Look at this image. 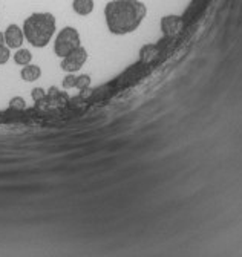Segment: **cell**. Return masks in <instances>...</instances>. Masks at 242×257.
Segmentation results:
<instances>
[{
  "label": "cell",
  "instance_id": "cell-7",
  "mask_svg": "<svg viewBox=\"0 0 242 257\" xmlns=\"http://www.w3.org/2000/svg\"><path fill=\"white\" fill-rule=\"evenodd\" d=\"M20 75H22V78L25 81H36V80L40 78L42 69L39 66H36V64H26V66L22 69Z\"/></svg>",
  "mask_w": 242,
  "mask_h": 257
},
{
  "label": "cell",
  "instance_id": "cell-15",
  "mask_svg": "<svg viewBox=\"0 0 242 257\" xmlns=\"http://www.w3.org/2000/svg\"><path fill=\"white\" fill-rule=\"evenodd\" d=\"M4 45H5V34L0 32V46H4Z\"/></svg>",
  "mask_w": 242,
  "mask_h": 257
},
{
  "label": "cell",
  "instance_id": "cell-8",
  "mask_svg": "<svg viewBox=\"0 0 242 257\" xmlns=\"http://www.w3.org/2000/svg\"><path fill=\"white\" fill-rule=\"evenodd\" d=\"M31 60H33V55L28 49H19L14 55V61L20 64V66H26V64L31 63Z\"/></svg>",
  "mask_w": 242,
  "mask_h": 257
},
{
  "label": "cell",
  "instance_id": "cell-10",
  "mask_svg": "<svg viewBox=\"0 0 242 257\" xmlns=\"http://www.w3.org/2000/svg\"><path fill=\"white\" fill-rule=\"evenodd\" d=\"M90 86V77L89 75H78L75 81V87L80 90H86Z\"/></svg>",
  "mask_w": 242,
  "mask_h": 257
},
{
  "label": "cell",
  "instance_id": "cell-14",
  "mask_svg": "<svg viewBox=\"0 0 242 257\" xmlns=\"http://www.w3.org/2000/svg\"><path fill=\"white\" fill-rule=\"evenodd\" d=\"M75 81H77V77L68 75V77L63 80V87H65V89H72V87H75Z\"/></svg>",
  "mask_w": 242,
  "mask_h": 257
},
{
  "label": "cell",
  "instance_id": "cell-4",
  "mask_svg": "<svg viewBox=\"0 0 242 257\" xmlns=\"http://www.w3.org/2000/svg\"><path fill=\"white\" fill-rule=\"evenodd\" d=\"M86 60H87L86 49L81 48V46H78L74 51H71L66 57L62 58V64H60V66H62L63 71L72 74V72H77L78 69L83 68V64L86 63Z\"/></svg>",
  "mask_w": 242,
  "mask_h": 257
},
{
  "label": "cell",
  "instance_id": "cell-5",
  "mask_svg": "<svg viewBox=\"0 0 242 257\" xmlns=\"http://www.w3.org/2000/svg\"><path fill=\"white\" fill-rule=\"evenodd\" d=\"M4 34H5V45L8 48H13V49L20 48L23 40H25L23 29H20L17 25H10Z\"/></svg>",
  "mask_w": 242,
  "mask_h": 257
},
{
  "label": "cell",
  "instance_id": "cell-11",
  "mask_svg": "<svg viewBox=\"0 0 242 257\" xmlns=\"http://www.w3.org/2000/svg\"><path fill=\"white\" fill-rule=\"evenodd\" d=\"M10 107L13 110H23L26 107V103H25V100L22 98V96H14V98L10 101Z\"/></svg>",
  "mask_w": 242,
  "mask_h": 257
},
{
  "label": "cell",
  "instance_id": "cell-6",
  "mask_svg": "<svg viewBox=\"0 0 242 257\" xmlns=\"http://www.w3.org/2000/svg\"><path fill=\"white\" fill-rule=\"evenodd\" d=\"M72 8L78 16H89L94 11V0H74Z\"/></svg>",
  "mask_w": 242,
  "mask_h": 257
},
{
  "label": "cell",
  "instance_id": "cell-3",
  "mask_svg": "<svg viewBox=\"0 0 242 257\" xmlns=\"http://www.w3.org/2000/svg\"><path fill=\"white\" fill-rule=\"evenodd\" d=\"M80 46V34L72 26H66L58 32V36L54 43V52L60 58L66 57L71 51Z\"/></svg>",
  "mask_w": 242,
  "mask_h": 257
},
{
  "label": "cell",
  "instance_id": "cell-2",
  "mask_svg": "<svg viewBox=\"0 0 242 257\" xmlns=\"http://www.w3.org/2000/svg\"><path fill=\"white\" fill-rule=\"evenodd\" d=\"M55 32V17L51 13H34L23 23L25 39L36 48L46 46Z\"/></svg>",
  "mask_w": 242,
  "mask_h": 257
},
{
  "label": "cell",
  "instance_id": "cell-12",
  "mask_svg": "<svg viewBox=\"0 0 242 257\" xmlns=\"http://www.w3.org/2000/svg\"><path fill=\"white\" fill-rule=\"evenodd\" d=\"M10 48L7 45L0 46V64H5L8 60H10Z\"/></svg>",
  "mask_w": 242,
  "mask_h": 257
},
{
  "label": "cell",
  "instance_id": "cell-1",
  "mask_svg": "<svg viewBox=\"0 0 242 257\" xmlns=\"http://www.w3.org/2000/svg\"><path fill=\"white\" fill-rule=\"evenodd\" d=\"M146 5L140 0H110L104 8L106 25L115 36L134 32L146 17Z\"/></svg>",
  "mask_w": 242,
  "mask_h": 257
},
{
  "label": "cell",
  "instance_id": "cell-9",
  "mask_svg": "<svg viewBox=\"0 0 242 257\" xmlns=\"http://www.w3.org/2000/svg\"><path fill=\"white\" fill-rule=\"evenodd\" d=\"M181 25L179 22V17H166L163 22H161V26L166 32H172L175 29H178V26Z\"/></svg>",
  "mask_w": 242,
  "mask_h": 257
},
{
  "label": "cell",
  "instance_id": "cell-13",
  "mask_svg": "<svg viewBox=\"0 0 242 257\" xmlns=\"http://www.w3.org/2000/svg\"><path fill=\"white\" fill-rule=\"evenodd\" d=\"M46 96V92L42 89V87H36L34 90H33V100L36 101V103H39L40 100H43Z\"/></svg>",
  "mask_w": 242,
  "mask_h": 257
}]
</instances>
